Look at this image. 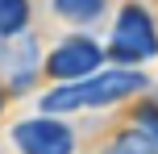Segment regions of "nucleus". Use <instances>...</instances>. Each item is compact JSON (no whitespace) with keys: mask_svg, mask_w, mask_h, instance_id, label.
Instances as JSON below:
<instances>
[{"mask_svg":"<svg viewBox=\"0 0 158 154\" xmlns=\"http://www.w3.org/2000/svg\"><path fill=\"white\" fill-rule=\"evenodd\" d=\"M0 113H4V83H0Z\"/></svg>","mask_w":158,"mask_h":154,"instance_id":"9d476101","label":"nucleus"},{"mask_svg":"<svg viewBox=\"0 0 158 154\" xmlns=\"http://www.w3.org/2000/svg\"><path fill=\"white\" fill-rule=\"evenodd\" d=\"M100 154H158V146L146 138L142 129H137V125H129V129H121V133H117V138H112Z\"/></svg>","mask_w":158,"mask_h":154,"instance_id":"6e6552de","label":"nucleus"},{"mask_svg":"<svg viewBox=\"0 0 158 154\" xmlns=\"http://www.w3.org/2000/svg\"><path fill=\"white\" fill-rule=\"evenodd\" d=\"M133 125L158 146V100H142V104L133 108Z\"/></svg>","mask_w":158,"mask_h":154,"instance_id":"1a4fd4ad","label":"nucleus"},{"mask_svg":"<svg viewBox=\"0 0 158 154\" xmlns=\"http://www.w3.org/2000/svg\"><path fill=\"white\" fill-rule=\"evenodd\" d=\"M150 58H158V25H154V17H150L146 4L129 0V4H121L117 25L108 33V63L142 67Z\"/></svg>","mask_w":158,"mask_h":154,"instance_id":"f03ea898","label":"nucleus"},{"mask_svg":"<svg viewBox=\"0 0 158 154\" xmlns=\"http://www.w3.org/2000/svg\"><path fill=\"white\" fill-rule=\"evenodd\" d=\"M146 88H150V79H146L142 67H108V71H96L75 83H58L54 92H46L42 113L67 117V113H83V108H108V104H121V100L137 96Z\"/></svg>","mask_w":158,"mask_h":154,"instance_id":"f257e3e1","label":"nucleus"},{"mask_svg":"<svg viewBox=\"0 0 158 154\" xmlns=\"http://www.w3.org/2000/svg\"><path fill=\"white\" fill-rule=\"evenodd\" d=\"M13 146L21 154H75V129L54 113L25 117L13 125Z\"/></svg>","mask_w":158,"mask_h":154,"instance_id":"20e7f679","label":"nucleus"},{"mask_svg":"<svg viewBox=\"0 0 158 154\" xmlns=\"http://www.w3.org/2000/svg\"><path fill=\"white\" fill-rule=\"evenodd\" d=\"M50 8H54L63 21H71V25H92V21L104 17L108 0H50Z\"/></svg>","mask_w":158,"mask_h":154,"instance_id":"423d86ee","label":"nucleus"},{"mask_svg":"<svg viewBox=\"0 0 158 154\" xmlns=\"http://www.w3.org/2000/svg\"><path fill=\"white\" fill-rule=\"evenodd\" d=\"M104 58H108V46H100L96 38H87V33H71V38H63L54 50L46 54V75L58 83H75V79H87V75L104 71Z\"/></svg>","mask_w":158,"mask_h":154,"instance_id":"7ed1b4c3","label":"nucleus"},{"mask_svg":"<svg viewBox=\"0 0 158 154\" xmlns=\"http://www.w3.org/2000/svg\"><path fill=\"white\" fill-rule=\"evenodd\" d=\"M33 79H38V42L29 33L4 38L0 42V83L13 92H25L33 88Z\"/></svg>","mask_w":158,"mask_h":154,"instance_id":"39448f33","label":"nucleus"},{"mask_svg":"<svg viewBox=\"0 0 158 154\" xmlns=\"http://www.w3.org/2000/svg\"><path fill=\"white\" fill-rule=\"evenodd\" d=\"M29 29V0H0V42Z\"/></svg>","mask_w":158,"mask_h":154,"instance_id":"0eeeda50","label":"nucleus"}]
</instances>
